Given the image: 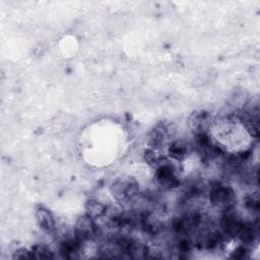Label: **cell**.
<instances>
[{
	"label": "cell",
	"instance_id": "obj_2",
	"mask_svg": "<svg viewBox=\"0 0 260 260\" xmlns=\"http://www.w3.org/2000/svg\"><path fill=\"white\" fill-rule=\"evenodd\" d=\"M209 203L219 209L225 211L235 207L237 202V194L235 190L223 184H215L208 191Z\"/></svg>",
	"mask_w": 260,
	"mask_h": 260
},
{
	"label": "cell",
	"instance_id": "obj_11",
	"mask_svg": "<svg viewBox=\"0 0 260 260\" xmlns=\"http://www.w3.org/2000/svg\"><path fill=\"white\" fill-rule=\"evenodd\" d=\"M13 259H31L32 258V253L31 250H27L24 248H20L18 250H16L15 252H13L12 255Z\"/></svg>",
	"mask_w": 260,
	"mask_h": 260
},
{
	"label": "cell",
	"instance_id": "obj_1",
	"mask_svg": "<svg viewBox=\"0 0 260 260\" xmlns=\"http://www.w3.org/2000/svg\"><path fill=\"white\" fill-rule=\"evenodd\" d=\"M111 194L119 204L130 206L140 194L139 184L131 177H121L113 182Z\"/></svg>",
	"mask_w": 260,
	"mask_h": 260
},
{
	"label": "cell",
	"instance_id": "obj_10",
	"mask_svg": "<svg viewBox=\"0 0 260 260\" xmlns=\"http://www.w3.org/2000/svg\"><path fill=\"white\" fill-rule=\"evenodd\" d=\"M30 250H31V253H32V258H37V259H51V258H54L53 252L45 245H42V244L35 245Z\"/></svg>",
	"mask_w": 260,
	"mask_h": 260
},
{
	"label": "cell",
	"instance_id": "obj_5",
	"mask_svg": "<svg viewBox=\"0 0 260 260\" xmlns=\"http://www.w3.org/2000/svg\"><path fill=\"white\" fill-rule=\"evenodd\" d=\"M73 234L81 243L94 239L99 234L95 220L86 213L78 216L74 224Z\"/></svg>",
	"mask_w": 260,
	"mask_h": 260
},
{
	"label": "cell",
	"instance_id": "obj_4",
	"mask_svg": "<svg viewBox=\"0 0 260 260\" xmlns=\"http://www.w3.org/2000/svg\"><path fill=\"white\" fill-rule=\"evenodd\" d=\"M155 179L157 184L167 190L177 188L180 185V179L175 167L167 159L155 168Z\"/></svg>",
	"mask_w": 260,
	"mask_h": 260
},
{
	"label": "cell",
	"instance_id": "obj_12",
	"mask_svg": "<svg viewBox=\"0 0 260 260\" xmlns=\"http://www.w3.org/2000/svg\"><path fill=\"white\" fill-rule=\"evenodd\" d=\"M246 254H247L246 249L244 247H239L237 250L234 251L232 257L233 258H240V259H242V258H246Z\"/></svg>",
	"mask_w": 260,
	"mask_h": 260
},
{
	"label": "cell",
	"instance_id": "obj_7",
	"mask_svg": "<svg viewBox=\"0 0 260 260\" xmlns=\"http://www.w3.org/2000/svg\"><path fill=\"white\" fill-rule=\"evenodd\" d=\"M193 145L187 140L176 139L168 145V155L174 161H181L187 158L193 151Z\"/></svg>",
	"mask_w": 260,
	"mask_h": 260
},
{
	"label": "cell",
	"instance_id": "obj_6",
	"mask_svg": "<svg viewBox=\"0 0 260 260\" xmlns=\"http://www.w3.org/2000/svg\"><path fill=\"white\" fill-rule=\"evenodd\" d=\"M212 124L211 114L203 110L194 111L187 118V125L194 135L208 134V130L212 127Z\"/></svg>",
	"mask_w": 260,
	"mask_h": 260
},
{
	"label": "cell",
	"instance_id": "obj_8",
	"mask_svg": "<svg viewBox=\"0 0 260 260\" xmlns=\"http://www.w3.org/2000/svg\"><path fill=\"white\" fill-rule=\"evenodd\" d=\"M35 217L39 228L43 232L47 234H52L55 232L56 221L52 212L49 209L45 207H38L35 212Z\"/></svg>",
	"mask_w": 260,
	"mask_h": 260
},
{
	"label": "cell",
	"instance_id": "obj_9",
	"mask_svg": "<svg viewBox=\"0 0 260 260\" xmlns=\"http://www.w3.org/2000/svg\"><path fill=\"white\" fill-rule=\"evenodd\" d=\"M85 213L94 220L106 216L107 206L95 199H89L85 203Z\"/></svg>",
	"mask_w": 260,
	"mask_h": 260
},
{
	"label": "cell",
	"instance_id": "obj_3",
	"mask_svg": "<svg viewBox=\"0 0 260 260\" xmlns=\"http://www.w3.org/2000/svg\"><path fill=\"white\" fill-rule=\"evenodd\" d=\"M176 134V127L172 123L160 122L156 124L149 133L148 145L149 148L154 150H160L168 143L173 141V137Z\"/></svg>",
	"mask_w": 260,
	"mask_h": 260
}]
</instances>
